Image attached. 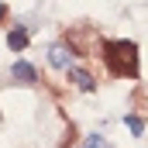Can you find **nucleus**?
<instances>
[{
    "instance_id": "obj_3",
    "label": "nucleus",
    "mask_w": 148,
    "mask_h": 148,
    "mask_svg": "<svg viewBox=\"0 0 148 148\" xmlns=\"http://www.w3.org/2000/svg\"><path fill=\"white\" fill-rule=\"evenodd\" d=\"M66 76L73 79V86H76V90H83V93H93V90H97V79L86 73V69H79V66H69Z\"/></svg>"
},
{
    "instance_id": "obj_2",
    "label": "nucleus",
    "mask_w": 148,
    "mask_h": 148,
    "mask_svg": "<svg viewBox=\"0 0 148 148\" xmlns=\"http://www.w3.org/2000/svg\"><path fill=\"white\" fill-rule=\"evenodd\" d=\"M10 76H14L21 86H31V83H38V69L31 66V62H24V59H17V62L10 66Z\"/></svg>"
},
{
    "instance_id": "obj_4",
    "label": "nucleus",
    "mask_w": 148,
    "mask_h": 148,
    "mask_svg": "<svg viewBox=\"0 0 148 148\" xmlns=\"http://www.w3.org/2000/svg\"><path fill=\"white\" fill-rule=\"evenodd\" d=\"M48 62H52L55 69H69V66H73V48H66V45H52V48H48Z\"/></svg>"
},
{
    "instance_id": "obj_5",
    "label": "nucleus",
    "mask_w": 148,
    "mask_h": 148,
    "mask_svg": "<svg viewBox=\"0 0 148 148\" xmlns=\"http://www.w3.org/2000/svg\"><path fill=\"white\" fill-rule=\"evenodd\" d=\"M28 35H31V31H28L24 24H14V31L7 35V48H10V52H24V48H28Z\"/></svg>"
},
{
    "instance_id": "obj_6",
    "label": "nucleus",
    "mask_w": 148,
    "mask_h": 148,
    "mask_svg": "<svg viewBox=\"0 0 148 148\" xmlns=\"http://www.w3.org/2000/svg\"><path fill=\"white\" fill-rule=\"evenodd\" d=\"M124 124L131 127V134H134V138H141V131H145V121H141L138 114H124Z\"/></svg>"
},
{
    "instance_id": "obj_8",
    "label": "nucleus",
    "mask_w": 148,
    "mask_h": 148,
    "mask_svg": "<svg viewBox=\"0 0 148 148\" xmlns=\"http://www.w3.org/2000/svg\"><path fill=\"white\" fill-rule=\"evenodd\" d=\"M3 17H7V3L0 0V21H3Z\"/></svg>"
},
{
    "instance_id": "obj_1",
    "label": "nucleus",
    "mask_w": 148,
    "mask_h": 148,
    "mask_svg": "<svg viewBox=\"0 0 148 148\" xmlns=\"http://www.w3.org/2000/svg\"><path fill=\"white\" fill-rule=\"evenodd\" d=\"M103 62L117 79H138V45L124 38L103 41Z\"/></svg>"
},
{
    "instance_id": "obj_7",
    "label": "nucleus",
    "mask_w": 148,
    "mask_h": 148,
    "mask_svg": "<svg viewBox=\"0 0 148 148\" xmlns=\"http://www.w3.org/2000/svg\"><path fill=\"white\" fill-rule=\"evenodd\" d=\"M83 148H110V145H107V138H103V134H90V138L83 141Z\"/></svg>"
}]
</instances>
